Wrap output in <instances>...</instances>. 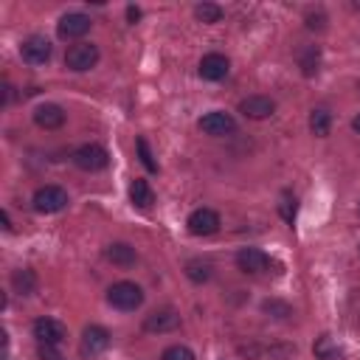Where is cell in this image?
I'll return each instance as SVG.
<instances>
[{
    "label": "cell",
    "instance_id": "cell-1",
    "mask_svg": "<svg viewBox=\"0 0 360 360\" xmlns=\"http://www.w3.org/2000/svg\"><path fill=\"white\" fill-rule=\"evenodd\" d=\"M107 301H110V307H115L121 312H132L143 304V290L135 281H115L107 290Z\"/></svg>",
    "mask_w": 360,
    "mask_h": 360
},
{
    "label": "cell",
    "instance_id": "cell-2",
    "mask_svg": "<svg viewBox=\"0 0 360 360\" xmlns=\"http://www.w3.org/2000/svg\"><path fill=\"white\" fill-rule=\"evenodd\" d=\"M73 163L82 172H101L110 163V155L101 143H82L79 149H73Z\"/></svg>",
    "mask_w": 360,
    "mask_h": 360
},
{
    "label": "cell",
    "instance_id": "cell-3",
    "mask_svg": "<svg viewBox=\"0 0 360 360\" xmlns=\"http://www.w3.org/2000/svg\"><path fill=\"white\" fill-rule=\"evenodd\" d=\"M34 208L39 211V214H56V211H62V208H68V191L62 188V186H42V188H37L34 191Z\"/></svg>",
    "mask_w": 360,
    "mask_h": 360
},
{
    "label": "cell",
    "instance_id": "cell-4",
    "mask_svg": "<svg viewBox=\"0 0 360 360\" xmlns=\"http://www.w3.org/2000/svg\"><path fill=\"white\" fill-rule=\"evenodd\" d=\"M98 62V48L93 42H76L68 48L65 53V65L76 73H84V70H93Z\"/></svg>",
    "mask_w": 360,
    "mask_h": 360
},
{
    "label": "cell",
    "instance_id": "cell-5",
    "mask_svg": "<svg viewBox=\"0 0 360 360\" xmlns=\"http://www.w3.org/2000/svg\"><path fill=\"white\" fill-rule=\"evenodd\" d=\"M107 349H110V332H107L104 326H98V323H93V326H84V332H82V343H79V352H82V357L93 360V357L104 354Z\"/></svg>",
    "mask_w": 360,
    "mask_h": 360
},
{
    "label": "cell",
    "instance_id": "cell-6",
    "mask_svg": "<svg viewBox=\"0 0 360 360\" xmlns=\"http://www.w3.org/2000/svg\"><path fill=\"white\" fill-rule=\"evenodd\" d=\"M31 329H34V338L39 346H59L68 338V326L56 318H37Z\"/></svg>",
    "mask_w": 360,
    "mask_h": 360
},
{
    "label": "cell",
    "instance_id": "cell-7",
    "mask_svg": "<svg viewBox=\"0 0 360 360\" xmlns=\"http://www.w3.org/2000/svg\"><path fill=\"white\" fill-rule=\"evenodd\" d=\"M90 17L87 14H82V11H68V14H62L59 17V22H56V34H59V39H82L87 31H90Z\"/></svg>",
    "mask_w": 360,
    "mask_h": 360
},
{
    "label": "cell",
    "instance_id": "cell-8",
    "mask_svg": "<svg viewBox=\"0 0 360 360\" xmlns=\"http://www.w3.org/2000/svg\"><path fill=\"white\" fill-rule=\"evenodd\" d=\"M51 42L42 37V34H31V37H25L22 39V45H20V56H22V62H28V65H45L48 59H51Z\"/></svg>",
    "mask_w": 360,
    "mask_h": 360
},
{
    "label": "cell",
    "instance_id": "cell-9",
    "mask_svg": "<svg viewBox=\"0 0 360 360\" xmlns=\"http://www.w3.org/2000/svg\"><path fill=\"white\" fill-rule=\"evenodd\" d=\"M197 127H200L205 135L222 138V135H231V132L236 129V121H233V115L225 112V110H211V112H205V115L197 121Z\"/></svg>",
    "mask_w": 360,
    "mask_h": 360
},
{
    "label": "cell",
    "instance_id": "cell-10",
    "mask_svg": "<svg viewBox=\"0 0 360 360\" xmlns=\"http://www.w3.org/2000/svg\"><path fill=\"white\" fill-rule=\"evenodd\" d=\"M186 225H188V233H194V236H211L219 231V214L214 208H194L188 214Z\"/></svg>",
    "mask_w": 360,
    "mask_h": 360
},
{
    "label": "cell",
    "instance_id": "cell-11",
    "mask_svg": "<svg viewBox=\"0 0 360 360\" xmlns=\"http://www.w3.org/2000/svg\"><path fill=\"white\" fill-rule=\"evenodd\" d=\"M180 326V315L172 309V307H163V309H155L143 318V329L152 332V335H163V332H174Z\"/></svg>",
    "mask_w": 360,
    "mask_h": 360
},
{
    "label": "cell",
    "instance_id": "cell-12",
    "mask_svg": "<svg viewBox=\"0 0 360 360\" xmlns=\"http://www.w3.org/2000/svg\"><path fill=\"white\" fill-rule=\"evenodd\" d=\"M270 264H273V259H270L264 250H259V248H242V250L236 253V267H239L242 273L256 276V273H264Z\"/></svg>",
    "mask_w": 360,
    "mask_h": 360
},
{
    "label": "cell",
    "instance_id": "cell-13",
    "mask_svg": "<svg viewBox=\"0 0 360 360\" xmlns=\"http://www.w3.org/2000/svg\"><path fill=\"white\" fill-rule=\"evenodd\" d=\"M239 112L245 118H253V121H262V118H270L276 112V101L270 96H248L239 101Z\"/></svg>",
    "mask_w": 360,
    "mask_h": 360
},
{
    "label": "cell",
    "instance_id": "cell-14",
    "mask_svg": "<svg viewBox=\"0 0 360 360\" xmlns=\"http://www.w3.org/2000/svg\"><path fill=\"white\" fill-rule=\"evenodd\" d=\"M200 76L205 79V82H219V79H225L228 76V70H231V62H228V56H222V53H205L202 59H200Z\"/></svg>",
    "mask_w": 360,
    "mask_h": 360
},
{
    "label": "cell",
    "instance_id": "cell-15",
    "mask_svg": "<svg viewBox=\"0 0 360 360\" xmlns=\"http://www.w3.org/2000/svg\"><path fill=\"white\" fill-rule=\"evenodd\" d=\"M34 124L42 129H59L65 124V110L59 104H39L34 110Z\"/></svg>",
    "mask_w": 360,
    "mask_h": 360
},
{
    "label": "cell",
    "instance_id": "cell-16",
    "mask_svg": "<svg viewBox=\"0 0 360 360\" xmlns=\"http://www.w3.org/2000/svg\"><path fill=\"white\" fill-rule=\"evenodd\" d=\"M104 256H107V262H112V264H118V267H129V264H135V259H138L135 248L127 245V242H112V245H107V248H104Z\"/></svg>",
    "mask_w": 360,
    "mask_h": 360
},
{
    "label": "cell",
    "instance_id": "cell-17",
    "mask_svg": "<svg viewBox=\"0 0 360 360\" xmlns=\"http://www.w3.org/2000/svg\"><path fill=\"white\" fill-rule=\"evenodd\" d=\"M312 354H315L318 360H343V357H346L343 346H340L335 338H329V335H321V338L312 343Z\"/></svg>",
    "mask_w": 360,
    "mask_h": 360
},
{
    "label": "cell",
    "instance_id": "cell-18",
    "mask_svg": "<svg viewBox=\"0 0 360 360\" xmlns=\"http://www.w3.org/2000/svg\"><path fill=\"white\" fill-rule=\"evenodd\" d=\"M37 273L31 270V267H20V270H14L11 273V287H14V292H20V295H34L37 292Z\"/></svg>",
    "mask_w": 360,
    "mask_h": 360
},
{
    "label": "cell",
    "instance_id": "cell-19",
    "mask_svg": "<svg viewBox=\"0 0 360 360\" xmlns=\"http://www.w3.org/2000/svg\"><path fill=\"white\" fill-rule=\"evenodd\" d=\"M129 200H132V205H138V208H149V205L155 202V191H152V186H149L146 180L135 177V180L129 183Z\"/></svg>",
    "mask_w": 360,
    "mask_h": 360
},
{
    "label": "cell",
    "instance_id": "cell-20",
    "mask_svg": "<svg viewBox=\"0 0 360 360\" xmlns=\"http://www.w3.org/2000/svg\"><path fill=\"white\" fill-rule=\"evenodd\" d=\"M309 129H312V135H318V138L329 135V129H332V115H329L326 110H312V115H309Z\"/></svg>",
    "mask_w": 360,
    "mask_h": 360
},
{
    "label": "cell",
    "instance_id": "cell-21",
    "mask_svg": "<svg viewBox=\"0 0 360 360\" xmlns=\"http://www.w3.org/2000/svg\"><path fill=\"white\" fill-rule=\"evenodd\" d=\"M186 276H188L194 284H202V281L211 278V264L202 262V259H191V262L186 264Z\"/></svg>",
    "mask_w": 360,
    "mask_h": 360
},
{
    "label": "cell",
    "instance_id": "cell-22",
    "mask_svg": "<svg viewBox=\"0 0 360 360\" xmlns=\"http://www.w3.org/2000/svg\"><path fill=\"white\" fill-rule=\"evenodd\" d=\"M194 17L200 20V22H219L222 20V8L217 6V3H197L194 6Z\"/></svg>",
    "mask_w": 360,
    "mask_h": 360
},
{
    "label": "cell",
    "instance_id": "cell-23",
    "mask_svg": "<svg viewBox=\"0 0 360 360\" xmlns=\"http://www.w3.org/2000/svg\"><path fill=\"white\" fill-rule=\"evenodd\" d=\"M318 62H321V53H318L315 45H309V48L301 51V70H304V76H312L318 70Z\"/></svg>",
    "mask_w": 360,
    "mask_h": 360
},
{
    "label": "cell",
    "instance_id": "cell-24",
    "mask_svg": "<svg viewBox=\"0 0 360 360\" xmlns=\"http://www.w3.org/2000/svg\"><path fill=\"white\" fill-rule=\"evenodd\" d=\"M262 309H264L267 315H273V318H290V315H292V307H290L287 301H278V298H267V301L262 304Z\"/></svg>",
    "mask_w": 360,
    "mask_h": 360
},
{
    "label": "cell",
    "instance_id": "cell-25",
    "mask_svg": "<svg viewBox=\"0 0 360 360\" xmlns=\"http://www.w3.org/2000/svg\"><path fill=\"white\" fill-rule=\"evenodd\" d=\"M160 360H197V357H194V352H191L186 343H174V346L163 349Z\"/></svg>",
    "mask_w": 360,
    "mask_h": 360
},
{
    "label": "cell",
    "instance_id": "cell-26",
    "mask_svg": "<svg viewBox=\"0 0 360 360\" xmlns=\"http://www.w3.org/2000/svg\"><path fill=\"white\" fill-rule=\"evenodd\" d=\"M138 155H141V163L149 169V172H158V163H155V158H152V152H149V143H146V138H138Z\"/></svg>",
    "mask_w": 360,
    "mask_h": 360
},
{
    "label": "cell",
    "instance_id": "cell-27",
    "mask_svg": "<svg viewBox=\"0 0 360 360\" xmlns=\"http://www.w3.org/2000/svg\"><path fill=\"white\" fill-rule=\"evenodd\" d=\"M278 211H281V217H284L287 222H292V217H295V197L284 194L281 202H278Z\"/></svg>",
    "mask_w": 360,
    "mask_h": 360
},
{
    "label": "cell",
    "instance_id": "cell-28",
    "mask_svg": "<svg viewBox=\"0 0 360 360\" xmlns=\"http://www.w3.org/2000/svg\"><path fill=\"white\" fill-rule=\"evenodd\" d=\"M39 360H65V357L56 352V346H39Z\"/></svg>",
    "mask_w": 360,
    "mask_h": 360
},
{
    "label": "cell",
    "instance_id": "cell-29",
    "mask_svg": "<svg viewBox=\"0 0 360 360\" xmlns=\"http://www.w3.org/2000/svg\"><path fill=\"white\" fill-rule=\"evenodd\" d=\"M127 20L129 22H138L141 20V8L138 6H127Z\"/></svg>",
    "mask_w": 360,
    "mask_h": 360
},
{
    "label": "cell",
    "instance_id": "cell-30",
    "mask_svg": "<svg viewBox=\"0 0 360 360\" xmlns=\"http://www.w3.org/2000/svg\"><path fill=\"white\" fill-rule=\"evenodd\" d=\"M11 96H14V87H11V84H3V104H8Z\"/></svg>",
    "mask_w": 360,
    "mask_h": 360
},
{
    "label": "cell",
    "instance_id": "cell-31",
    "mask_svg": "<svg viewBox=\"0 0 360 360\" xmlns=\"http://www.w3.org/2000/svg\"><path fill=\"white\" fill-rule=\"evenodd\" d=\"M0 219H3V228H6V231H8V228H11V222H8V214H6V211H3V214H0Z\"/></svg>",
    "mask_w": 360,
    "mask_h": 360
},
{
    "label": "cell",
    "instance_id": "cell-32",
    "mask_svg": "<svg viewBox=\"0 0 360 360\" xmlns=\"http://www.w3.org/2000/svg\"><path fill=\"white\" fill-rule=\"evenodd\" d=\"M352 129L360 135V115H354V121H352Z\"/></svg>",
    "mask_w": 360,
    "mask_h": 360
}]
</instances>
